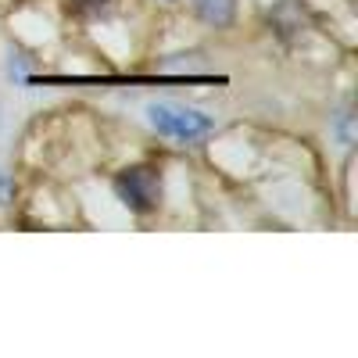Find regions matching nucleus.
I'll list each match as a JSON object with an SVG mask.
<instances>
[{
    "label": "nucleus",
    "instance_id": "f257e3e1",
    "mask_svg": "<svg viewBox=\"0 0 358 358\" xmlns=\"http://www.w3.org/2000/svg\"><path fill=\"white\" fill-rule=\"evenodd\" d=\"M147 118L151 126L162 133V136H172V140H197L204 133H212V118L194 111V108H183V104H151L147 108Z\"/></svg>",
    "mask_w": 358,
    "mask_h": 358
},
{
    "label": "nucleus",
    "instance_id": "f03ea898",
    "mask_svg": "<svg viewBox=\"0 0 358 358\" xmlns=\"http://www.w3.org/2000/svg\"><path fill=\"white\" fill-rule=\"evenodd\" d=\"M115 194L122 197V204L129 208V212H155L158 208V197H162V179L155 169L147 165H133L126 169L122 176L115 179Z\"/></svg>",
    "mask_w": 358,
    "mask_h": 358
},
{
    "label": "nucleus",
    "instance_id": "7ed1b4c3",
    "mask_svg": "<svg viewBox=\"0 0 358 358\" xmlns=\"http://www.w3.org/2000/svg\"><path fill=\"white\" fill-rule=\"evenodd\" d=\"M194 4H197V15L212 25H229L236 11V0H194Z\"/></svg>",
    "mask_w": 358,
    "mask_h": 358
},
{
    "label": "nucleus",
    "instance_id": "20e7f679",
    "mask_svg": "<svg viewBox=\"0 0 358 358\" xmlns=\"http://www.w3.org/2000/svg\"><path fill=\"white\" fill-rule=\"evenodd\" d=\"M69 4H72L76 15H90V18H94V15H104L111 8V0H69Z\"/></svg>",
    "mask_w": 358,
    "mask_h": 358
}]
</instances>
